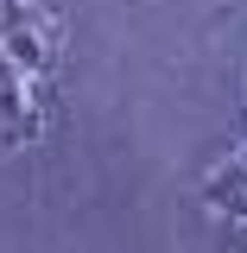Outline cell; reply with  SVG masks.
I'll return each mask as SVG.
<instances>
[{
  "instance_id": "4",
  "label": "cell",
  "mask_w": 247,
  "mask_h": 253,
  "mask_svg": "<svg viewBox=\"0 0 247 253\" xmlns=\"http://www.w3.org/2000/svg\"><path fill=\"white\" fill-rule=\"evenodd\" d=\"M241 158H247V152H241Z\"/></svg>"
},
{
  "instance_id": "1",
  "label": "cell",
  "mask_w": 247,
  "mask_h": 253,
  "mask_svg": "<svg viewBox=\"0 0 247 253\" xmlns=\"http://www.w3.org/2000/svg\"><path fill=\"white\" fill-rule=\"evenodd\" d=\"M57 44H63V32H57V19H51L45 6H32V0H0V51L19 63L26 76H51V70H57Z\"/></svg>"
},
{
  "instance_id": "2",
  "label": "cell",
  "mask_w": 247,
  "mask_h": 253,
  "mask_svg": "<svg viewBox=\"0 0 247 253\" xmlns=\"http://www.w3.org/2000/svg\"><path fill=\"white\" fill-rule=\"evenodd\" d=\"M45 139V108L32 95V76L0 51V146L19 152V146H38Z\"/></svg>"
},
{
  "instance_id": "3",
  "label": "cell",
  "mask_w": 247,
  "mask_h": 253,
  "mask_svg": "<svg viewBox=\"0 0 247 253\" xmlns=\"http://www.w3.org/2000/svg\"><path fill=\"white\" fill-rule=\"evenodd\" d=\"M203 203L216 209V215H235V221H247V158L235 152L222 171H209L203 177Z\"/></svg>"
}]
</instances>
